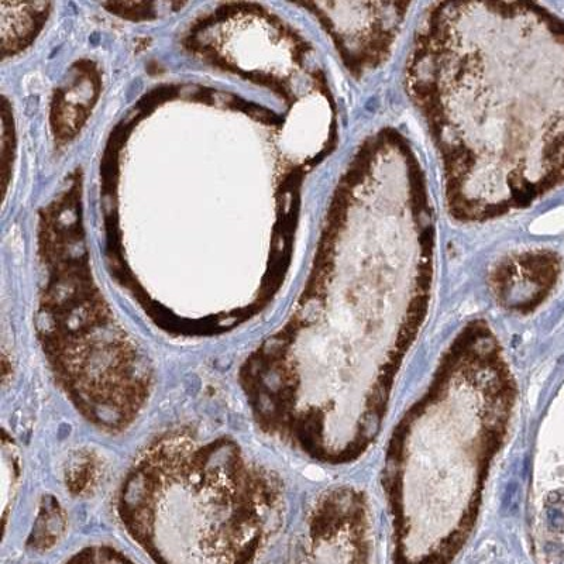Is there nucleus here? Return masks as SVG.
<instances>
[{
	"label": "nucleus",
	"instance_id": "1",
	"mask_svg": "<svg viewBox=\"0 0 564 564\" xmlns=\"http://www.w3.org/2000/svg\"><path fill=\"white\" fill-rule=\"evenodd\" d=\"M435 247L421 164L387 150L354 153L297 311L240 366L261 431L332 466L367 452L428 316Z\"/></svg>",
	"mask_w": 564,
	"mask_h": 564
},
{
	"label": "nucleus",
	"instance_id": "2",
	"mask_svg": "<svg viewBox=\"0 0 564 564\" xmlns=\"http://www.w3.org/2000/svg\"><path fill=\"white\" fill-rule=\"evenodd\" d=\"M405 82L455 218L504 216L564 181V26L546 10L435 3L416 30Z\"/></svg>",
	"mask_w": 564,
	"mask_h": 564
},
{
	"label": "nucleus",
	"instance_id": "3",
	"mask_svg": "<svg viewBox=\"0 0 564 564\" xmlns=\"http://www.w3.org/2000/svg\"><path fill=\"white\" fill-rule=\"evenodd\" d=\"M517 384L500 340L469 323L385 450L392 564H453L473 533L510 431Z\"/></svg>",
	"mask_w": 564,
	"mask_h": 564
},
{
	"label": "nucleus",
	"instance_id": "4",
	"mask_svg": "<svg viewBox=\"0 0 564 564\" xmlns=\"http://www.w3.org/2000/svg\"><path fill=\"white\" fill-rule=\"evenodd\" d=\"M118 515L154 564H253L281 524L284 493L235 440L180 431L134 460Z\"/></svg>",
	"mask_w": 564,
	"mask_h": 564
},
{
	"label": "nucleus",
	"instance_id": "5",
	"mask_svg": "<svg viewBox=\"0 0 564 564\" xmlns=\"http://www.w3.org/2000/svg\"><path fill=\"white\" fill-rule=\"evenodd\" d=\"M294 564H373L370 508L353 487H336L316 500Z\"/></svg>",
	"mask_w": 564,
	"mask_h": 564
},
{
	"label": "nucleus",
	"instance_id": "6",
	"mask_svg": "<svg viewBox=\"0 0 564 564\" xmlns=\"http://www.w3.org/2000/svg\"><path fill=\"white\" fill-rule=\"evenodd\" d=\"M326 16L343 60L354 77L376 70L391 55L409 3H329Z\"/></svg>",
	"mask_w": 564,
	"mask_h": 564
},
{
	"label": "nucleus",
	"instance_id": "7",
	"mask_svg": "<svg viewBox=\"0 0 564 564\" xmlns=\"http://www.w3.org/2000/svg\"><path fill=\"white\" fill-rule=\"evenodd\" d=\"M557 277V261L546 253L521 254L502 261L491 274L495 298L512 311H531L541 304Z\"/></svg>",
	"mask_w": 564,
	"mask_h": 564
},
{
	"label": "nucleus",
	"instance_id": "8",
	"mask_svg": "<svg viewBox=\"0 0 564 564\" xmlns=\"http://www.w3.org/2000/svg\"><path fill=\"white\" fill-rule=\"evenodd\" d=\"M67 528V517L60 502L53 497L41 501L39 514L34 522L27 545L37 552L50 550L61 541Z\"/></svg>",
	"mask_w": 564,
	"mask_h": 564
},
{
	"label": "nucleus",
	"instance_id": "9",
	"mask_svg": "<svg viewBox=\"0 0 564 564\" xmlns=\"http://www.w3.org/2000/svg\"><path fill=\"white\" fill-rule=\"evenodd\" d=\"M64 564H136L125 553L108 545H92L79 550Z\"/></svg>",
	"mask_w": 564,
	"mask_h": 564
},
{
	"label": "nucleus",
	"instance_id": "10",
	"mask_svg": "<svg viewBox=\"0 0 564 564\" xmlns=\"http://www.w3.org/2000/svg\"><path fill=\"white\" fill-rule=\"evenodd\" d=\"M3 517L8 511V502L13 498V490L19 480V457L12 440L8 442V436L3 435Z\"/></svg>",
	"mask_w": 564,
	"mask_h": 564
},
{
	"label": "nucleus",
	"instance_id": "11",
	"mask_svg": "<svg viewBox=\"0 0 564 564\" xmlns=\"http://www.w3.org/2000/svg\"><path fill=\"white\" fill-rule=\"evenodd\" d=\"M91 466H94L91 457L79 459V462L72 464L67 474V486L72 493L81 495L89 490V487H94L98 469H91Z\"/></svg>",
	"mask_w": 564,
	"mask_h": 564
}]
</instances>
